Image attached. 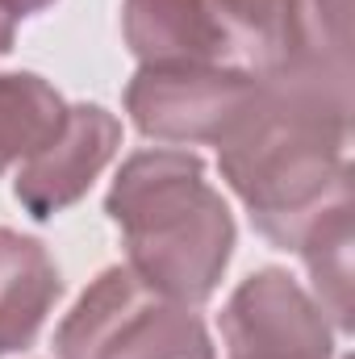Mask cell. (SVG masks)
I'll return each mask as SVG.
<instances>
[{
  "label": "cell",
  "instance_id": "cell-8",
  "mask_svg": "<svg viewBox=\"0 0 355 359\" xmlns=\"http://www.w3.org/2000/svg\"><path fill=\"white\" fill-rule=\"evenodd\" d=\"M59 268L38 238L0 226V355L29 347L59 301Z\"/></svg>",
  "mask_w": 355,
  "mask_h": 359
},
{
  "label": "cell",
  "instance_id": "cell-12",
  "mask_svg": "<svg viewBox=\"0 0 355 359\" xmlns=\"http://www.w3.org/2000/svg\"><path fill=\"white\" fill-rule=\"evenodd\" d=\"M55 0H0V8L8 13V17H34V13H42V8H51Z\"/></svg>",
  "mask_w": 355,
  "mask_h": 359
},
{
  "label": "cell",
  "instance_id": "cell-9",
  "mask_svg": "<svg viewBox=\"0 0 355 359\" xmlns=\"http://www.w3.org/2000/svg\"><path fill=\"white\" fill-rule=\"evenodd\" d=\"M314 280V301L339 334L351 330V196L330 205L297 243Z\"/></svg>",
  "mask_w": 355,
  "mask_h": 359
},
{
  "label": "cell",
  "instance_id": "cell-11",
  "mask_svg": "<svg viewBox=\"0 0 355 359\" xmlns=\"http://www.w3.org/2000/svg\"><path fill=\"white\" fill-rule=\"evenodd\" d=\"M230 50H243L255 72L288 59L297 34V0H209Z\"/></svg>",
  "mask_w": 355,
  "mask_h": 359
},
{
  "label": "cell",
  "instance_id": "cell-1",
  "mask_svg": "<svg viewBox=\"0 0 355 359\" xmlns=\"http://www.w3.org/2000/svg\"><path fill=\"white\" fill-rule=\"evenodd\" d=\"M351 59L293 46L284 63L255 72V92L217 142L222 180L276 247L351 196Z\"/></svg>",
  "mask_w": 355,
  "mask_h": 359
},
{
  "label": "cell",
  "instance_id": "cell-4",
  "mask_svg": "<svg viewBox=\"0 0 355 359\" xmlns=\"http://www.w3.org/2000/svg\"><path fill=\"white\" fill-rule=\"evenodd\" d=\"M255 92V72L230 63H163L138 67L126 88L134 126L172 147H217Z\"/></svg>",
  "mask_w": 355,
  "mask_h": 359
},
{
  "label": "cell",
  "instance_id": "cell-10",
  "mask_svg": "<svg viewBox=\"0 0 355 359\" xmlns=\"http://www.w3.org/2000/svg\"><path fill=\"white\" fill-rule=\"evenodd\" d=\"M67 104L34 72H0V176L25 163L63 126Z\"/></svg>",
  "mask_w": 355,
  "mask_h": 359
},
{
  "label": "cell",
  "instance_id": "cell-13",
  "mask_svg": "<svg viewBox=\"0 0 355 359\" xmlns=\"http://www.w3.org/2000/svg\"><path fill=\"white\" fill-rule=\"evenodd\" d=\"M13 38H17V17H8V13L0 8V55L13 50Z\"/></svg>",
  "mask_w": 355,
  "mask_h": 359
},
{
  "label": "cell",
  "instance_id": "cell-5",
  "mask_svg": "<svg viewBox=\"0 0 355 359\" xmlns=\"http://www.w3.org/2000/svg\"><path fill=\"white\" fill-rule=\"evenodd\" d=\"M230 359H335V326L288 271H251L222 309Z\"/></svg>",
  "mask_w": 355,
  "mask_h": 359
},
{
  "label": "cell",
  "instance_id": "cell-2",
  "mask_svg": "<svg viewBox=\"0 0 355 359\" xmlns=\"http://www.w3.org/2000/svg\"><path fill=\"white\" fill-rule=\"evenodd\" d=\"M105 213L121 230L126 268L142 284L180 305L217 292L234 251V217L192 151L155 147L130 155L105 196Z\"/></svg>",
  "mask_w": 355,
  "mask_h": 359
},
{
  "label": "cell",
  "instance_id": "cell-7",
  "mask_svg": "<svg viewBox=\"0 0 355 359\" xmlns=\"http://www.w3.org/2000/svg\"><path fill=\"white\" fill-rule=\"evenodd\" d=\"M121 34L142 67L226 63L230 55V38L217 25L209 0H126Z\"/></svg>",
  "mask_w": 355,
  "mask_h": 359
},
{
  "label": "cell",
  "instance_id": "cell-6",
  "mask_svg": "<svg viewBox=\"0 0 355 359\" xmlns=\"http://www.w3.org/2000/svg\"><path fill=\"white\" fill-rule=\"evenodd\" d=\"M121 147V121L100 104H67L63 126L42 142L13 180L17 205L34 222H51L67 205H76L92 180L109 168Z\"/></svg>",
  "mask_w": 355,
  "mask_h": 359
},
{
  "label": "cell",
  "instance_id": "cell-3",
  "mask_svg": "<svg viewBox=\"0 0 355 359\" xmlns=\"http://www.w3.org/2000/svg\"><path fill=\"white\" fill-rule=\"evenodd\" d=\"M59 359H213L192 313L142 284L130 268H105L55 330Z\"/></svg>",
  "mask_w": 355,
  "mask_h": 359
}]
</instances>
